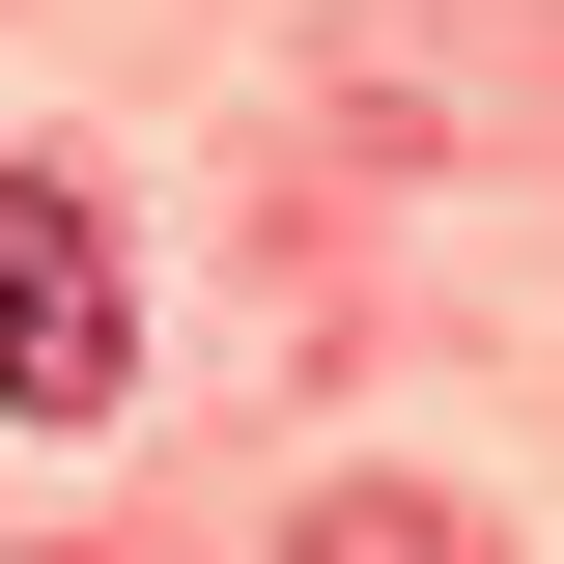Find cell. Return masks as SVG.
<instances>
[{"label":"cell","mask_w":564,"mask_h":564,"mask_svg":"<svg viewBox=\"0 0 564 564\" xmlns=\"http://www.w3.org/2000/svg\"><path fill=\"white\" fill-rule=\"evenodd\" d=\"M141 395V282L85 170H0V423H113Z\"/></svg>","instance_id":"cell-1"},{"label":"cell","mask_w":564,"mask_h":564,"mask_svg":"<svg viewBox=\"0 0 564 564\" xmlns=\"http://www.w3.org/2000/svg\"><path fill=\"white\" fill-rule=\"evenodd\" d=\"M282 564H480V536H452V508H395V480H367V508H311V536H282Z\"/></svg>","instance_id":"cell-2"}]
</instances>
